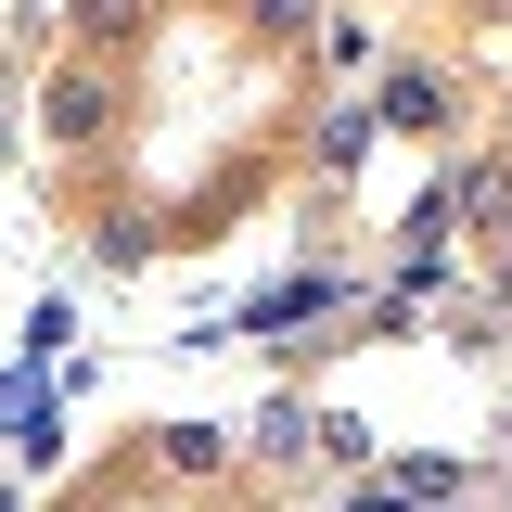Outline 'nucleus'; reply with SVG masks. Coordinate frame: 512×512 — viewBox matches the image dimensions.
<instances>
[{"label": "nucleus", "mask_w": 512, "mask_h": 512, "mask_svg": "<svg viewBox=\"0 0 512 512\" xmlns=\"http://www.w3.org/2000/svg\"><path fill=\"white\" fill-rule=\"evenodd\" d=\"M103 128H116V77H103V64H52V77H39V141H52V154H90Z\"/></svg>", "instance_id": "nucleus-1"}, {"label": "nucleus", "mask_w": 512, "mask_h": 512, "mask_svg": "<svg viewBox=\"0 0 512 512\" xmlns=\"http://www.w3.org/2000/svg\"><path fill=\"white\" fill-rule=\"evenodd\" d=\"M436 205H448V218H474V231H512V167H448Z\"/></svg>", "instance_id": "nucleus-2"}, {"label": "nucleus", "mask_w": 512, "mask_h": 512, "mask_svg": "<svg viewBox=\"0 0 512 512\" xmlns=\"http://www.w3.org/2000/svg\"><path fill=\"white\" fill-rule=\"evenodd\" d=\"M372 141H384V116H372V103H333V116H320V141H308V154H320V167H333V180H346V167H372Z\"/></svg>", "instance_id": "nucleus-3"}, {"label": "nucleus", "mask_w": 512, "mask_h": 512, "mask_svg": "<svg viewBox=\"0 0 512 512\" xmlns=\"http://www.w3.org/2000/svg\"><path fill=\"white\" fill-rule=\"evenodd\" d=\"M372 116H397V128H448V77H436V64H397Z\"/></svg>", "instance_id": "nucleus-4"}, {"label": "nucleus", "mask_w": 512, "mask_h": 512, "mask_svg": "<svg viewBox=\"0 0 512 512\" xmlns=\"http://www.w3.org/2000/svg\"><path fill=\"white\" fill-rule=\"evenodd\" d=\"M461 474H474V461H448V448H410V461H397V500H410V512H448V500H461Z\"/></svg>", "instance_id": "nucleus-5"}, {"label": "nucleus", "mask_w": 512, "mask_h": 512, "mask_svg": "<svg viewBox=\"0 0 512 512\" xmlns=\"http://www.w3.org/2000/svg\"><path fill=\"white\" fill-rule=\"evenodd\" d=\"M154 461H167V474H192V487H205V474L231 461V436H218V423H167V436H154Z\"/></svg>", "instance_id": "nucleus-6"}, {"label": "nucleus", "mask_w": 512, "mask_h": 512, "mask_svg": "<svg viewBox=\"0 0 512 512\" xmlns=\"http://www.w3.org/2000/svg\"><path fill=\"white\" fill-rule=\"evenodd\" d=\"M295 448H320V423L295 397H269V410H256V461H295Z\"/></svg>", "instance_id": "nucleus-7"}, {"label": "nucleus", "mask_w": 512, "mask_h": 512, "mask_svg": "<svg viewBox=\"0 0 512 512\" xmlns=\"http://www.w3.org/2000/svg\"><path fill=\"white\" fill-rule=\"evenodd\" d=\"M141 13H154V0H77V39L103 52V39H128V26H141Z\"/></svg>", "instance_id": "nucleus-8"}, {"label": "nucleus", "mask_w": 512, "mask_h": 512, "mask_svg": "<svg viewBox=\"0 0 512 512\" xmlns=\"http://www.w3.org/2000/svg\"><path fill=\"white\" fill-rule=\"evenodd\" d=\"M320 64H333V77H359V64H372V26H359V13H333V26H320Z\"/></svg>", "instance_id": "nucleus-9"}, {"label": "nucleus", "mask_w": 512, "mask_h": 512, "mask_svg": "<svg viewBox=\"0 0 512 512\" xmlns=\"http://www.w3.org/2000/svg\"><path fill=\"white\" fill-rule=\"evenodd\" d=\"M13 461H26V474H52V461H64V436H52V410H13Z\"/></svg>", "instance_id": "nucleus-10"}, {"label": "nucleus", "mask_w": 512, "mask_h": 512, "mask_svg": "<svg viewBox=\"0 0 512 512\" xmlns=\"http://www.w3.org/2000/svg\"><path fill=\"white\" fill-rule=\"evenodd\" d=\"M103 269H154V231L141 218H103Z\"/></svg>", "instance_id": "nucleus-11"}, {"label": "nucleus", "mask_w": 512, "mask_h": 512, "mask_svg": "<svg viewBox=\"0 0 512 512\" xmlns=\"http://www.w3.org/2000/svg\"><path fill=\"white\" fill-rule=\"evenodd\" d=\"M64 333H77V308H64V295H39V308H26V359H52Z\"/></svg>", "instance_id": "nucleus-12"}, {"label": "nucleus", "mask_w": 512, "mask_h": 512, "mask_svg": "<svg viewBox=\"0 0 512 512\" xmlns=\"http://www.w3.org/2000/svg\"><path fill=\"white\" fill-rule=\"evenodd\" d=\"M346 512H410V500H397V487H346Z\"/></svg>", "instance_id": "nucleus-13"}, {"label": "nucleus", "mask_w": 512, "mask_h": 512, "mask_svg": "<svg viewBox=\"0 0 512 512\" xmlns=\"http://www.w3.org/2000/svg\"><path fill=\"white\" fill-rule=\"evenodd\" d=\"M256 13H269V26H308V0H256Z\"/></svg>", "instance_id": "nucleus-14"}, {"label": "nucleus", "mask_w": 512, "mask_h": 512, "mask_svg": "<svg viewBox=\"0 0 512 512\" xmlns=\"http://www.w3.org/2000/svg\"><path fill=\"white\" fill-rule=\"evenodd\" d=\"M500 308H512V244H500Z\"/></svg>", "instance_id": "nucleus-15"}, {"label": "nucleus", "mask_w": 512, "mask_h": 512, "mask_svg": "<svg viewBox=\"0 0 512 512\" xmlns=\"http://www.w3.org/2000/svg\"><path fill=\"white\" fill-rule=\"evenodd\" d=\"M0 410H13V397H0Z\"/></svg>", "instance_id": "nucleus-16"}, {"label": "nucleus", "mask_w": 512, "mask_h": 512, "mask_svg": "<svg viewBox=\"0 0 512 512\" xmlns=\"http://www.w3.org/2000/svg\"><path fill=\"white\" fill-rule=\"evenodd\" d=\"M0 512H13V500H0Z\"/></svg>", "instance_id": "nucleus-17"}]
</instances>
